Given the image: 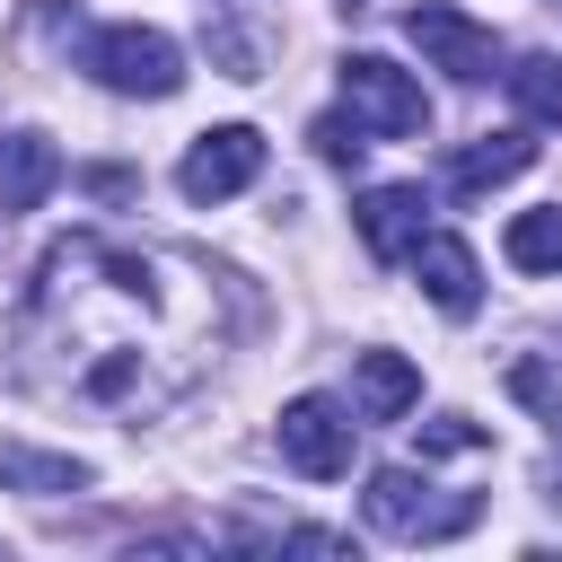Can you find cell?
Masks as SVG:
<instances>
[{
  "label": "cell",
  "mask_w": 562,
  "mask_h": 562,
  "mask_svg": "<svg viewBox=\"0 0 562 562\" xmlns=\"http://www.w3.org/2000/svg\"><path fill=\"white\" fill-rule=\"evenodd\" d=\"M413 272H422V290H430L439 316H474V307H483V272H474V246H465V237H439V228H430V237L413 246Z\"/></svg>",
  "instance_id": "ba28073f"
},
{
  "label": "cell",
  "mask_w": 562,
  "mask_h": 562,
  "mask_svg": "<svg viewBox=\"0 0 562 562\" xmlns=\"http://www.w3.org/2000/svg\"><path fill=\"white\" fill-rule=\"evenodd\" d=\"M404 35L422 44L430 70H448V79H465V88L501 70V35H492L483 18H465V9H448V0H413V9H404Z\"/></svg>",
  "instance_id": "5b68a950"
},
{
  "label": "cell",
  "mask_w": 562,
  "mask_h": 562,
  "mask_svg": "<svg viewBox=\"0 0 562 562\" xmlns=\"http://www.w3.org/2000/svg\"><path fill=\"white\" fill-rule=\"evenodd\" d=\"M307 140H316V158H325V167H351V158L369 149V132H360L351 114H316V123H307Z\"/></svg>",
  "instance_id": "2e32d148"
},
{
  "label": "cell",
  "mask_w": 562,
  "mask_h": 562,
  "mask_svg": "<svg viewBox=\"0 0 562 562\" xmlns=\"http://www.w3.org/2000/svg\"><path fill=\"white\" fill-rule=\"evenodd\" d=\"M0 483L9 492H79L88 465L79 457H35V448H0Z\"/></svg>",
  "instance_id": "5bb4252c"
},
{
  "label": "cell",
  "mask_w": 562,
  "mask_h": 562,
  "mask_svg": "<svg viewBox=\"0 0 562 562\" xmlns=\"http://www.w3.org/2000/svg\"><path fill=\"white\" fill-rule=\"evenodd\" d=\"M501 79H509V97H518L527 123H553L562 132V53H518Z\"/></svg>",
  "instance_id": "7c38bea8"
},
{
  "label": "cell",
  "mask_w": 562,
  "mask_h": 562,
  "mask_svg": "<svg viewBox=\"0 0 562 562\" xmlns=\"http://www.w3.org/2000/svg\"><path fill=\"white\" fill-rule=\"evenodd\" d=\"M351 404H360V422H404L422 404V369L404 351H360L351 360Z\"/></svg>",
  "instance_id": "30bf717a"
},
{
  "label": "cell",
  "mask_w": 562,
  "mask_h": 562,
  "mask_svg": "<svg viewBox=\"0 0 562 562\" xmlns=\"http://www.w3.org/2000/svg\"><path fill=\"white\" fill-rule=\"evenodd\" d=\"M342 105H351V123H360L369 140H404V132H422V123H430L422 79H413V70H395L386 53H342Z\"/></svg>",
  "instance_id": "3957f363"
},
{
  "label": "cell",
  "mask_w": 562,
  "mask_h": 562,
  "mask_svg": "<svg viewBox=\"0 0 562 562\" xmlns=\"http://www.w3.org/2000/svg\"><path fill=\"white\" fill-rule=\"evenodd\" d=\"M527 167H536V140H527V132H483V140L457 149L448 184H457V193H492V184H509V176H527Z\"/></svg>",
  "instance_id": "8fae6325"
},
{
  "label": "cell",
  "mask_w": 562,
  "mask_h": 562,
  "mask_svg": "<svg viewBox=\"0 0 562 562\" xmlns=\"http://www.w3.org/2000/svg\"><path fill=\"white\" fill-rule=\"evenodd\" d=\"M53 184H61V149H53L44 132H9V140H0V220L44 211Z\"/></svg>",
  "instance_id": "9c48e42d"
},
{
  "label": "cell",
  "mask_w": 562,
  "mask_h": 562,
  "mask_svg": "<svg viewBox=\"0 0 562 562\" xmlns=\"http://www.w3.org/2000/svg\"><path fill=\"white\" fill-rule=\"evenodd\" d=\"M255 176H263V132H255V123H211V132L184 149V167H176L184 202H228V193H246Z\"/></svg>",
  "instance_id": "8992f818"
},
{
  "label": "cell",
  "mask_w": 562,
  "mask_h": 562,
  "mask_svg": "<svg viewBox=\"0 0 562 562\" xmlns=\"http://www.w3.org/2000/svg\"><path fill=\"white\" fill-rule=\"evenodd\" d=\"M79 70H97L114 97H176V88H184V44L123 18V26H97V35L79 44Z\"/></svg>",
  "instance_id": "7a4b0ae2"
},
{
  "label": "cell",
  "mask_w": 562,
  "mask_h": 562,
  "mask_svg": "<svg viewBox=\"0 0 562 562\" xmlns=\"http://www.w3.org/2000/svg\"><path fill=\"white\" fill-rule=\"evenodd\" d=\"M501 255H509L518 272H562V202L518 211V220H509V237H501Z\"/></svg>",
  "instance_id": "4fadbf2b"
},
{
  "label": "cell",
  "mask_w": 562,
  "mask_h": 562,
  "mask_svg": "<svg viewBox=\"0 0 562 562\" xmlns=\"http://www.w3.org/2000/svg\"><path fill=\"white\" fill-rule=\"evenodd\" d=\"M202 44L220 53V70H228V79H255V35H246L237 18H202Z\"/></svg>",
  "instance_id": "9a60e30c"
},
{
  "label": "cell",
  "mask_w": 562,
  "mask_h": 562,
  "mask_svg": "<svg viewBox=\"0 0 562 562\" xmlns=\"http://www.w3.org/2000/svg\"><path fill=\"white\" fill-rule=\"evenodd\" d=\"M351 430H360V422H351L334 395H290V404H281V422H272L281 465H290V474H307V483L351 474Z\"/></svg>",
  "instance_id": "277c9868"
},
{
  "label": "cell",
  "mask_w": 562,
  "mask_h": 562,
  "mask_svg": "<svg viewBox=\"0 0 562 562\" xmlns=\"http://www.w3.org/2000/svg\"><path fill=\"white\" fill-rule=\"evenodd\" d=\"M474 448H483V422H465V413L422 422V457H474Z\"/></svg>",
  "instance_id": "e0dca14e"
},
{
  "label": "cell",
  "mask_w": 562,
  "mask_h": 562,
  "mask_svg": "<svg viewBox=\"0 0 562 562\" xmlns=\"http://www.w3.org/2000/svg\"><path fill=\"white\" fill-rule=\"evenodd\" d=\"M360 509H369V527H386V536H404V544H448V536H465V527L483 518V501H474V492L439 501L413 465H378V474H369V492H360Z\"/></svg>",
  "instance_id": "6da1fadb"
},
{
  "label": "cell",
  "mask_w": 562,
  "mask_h": 562,
  "mask_svg": "<svg viewBox=\"0 0 562 562\" xmlns=\"http://www.w3.org/2000/svg\"><path fill=\"white\" fill-rule=\"evenodd\" d=\"M351 228H360V246L378 263H413V246L430 237V193L422 184H369L351 202Z\"/></svg>",
  "instance_id": "52a82bcc"
},
{
  "label": "cell",
  "mask_w": 562,
  "mask_h": 562,
  "mask_svg": "<svg viewBox=\"0 0 562 562\" xmlns=\"http://www.w3.org/2000/svg\"><path fill=\"white\" fill-rule=\"evenodd\" d=\"M79 184H88V193H105V202H123V193H132V184H140V176H132V167H88V176H79Z\"/></svg>",
  "instance_id": "ac0fdd59"
}]
</instances>
